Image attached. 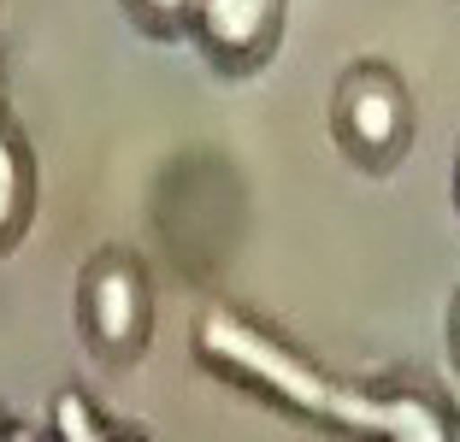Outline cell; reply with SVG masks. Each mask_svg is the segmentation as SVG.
<instances>
[{"instance_id":"obj_1","label":"cell","mask_w":460,"mask_h":442,"mask_svg":"<svg viewBox=\"0 0 460 442\" xmlns=\"http://www.w3.org/2000/svg\"><path fill=\"white\" fill-rule=\"evenodd\" d=\"M195 360L243 395L337 442H460V419L425 384H354L289 349L236 307H207L190 336Z\"/></svg>"},{"instance_id":"obj_2","label":"cell","mask_w":460,"mask_h":442,"mask_svg":"<svg viewBox=\"0 0 460 442\" xmlns=\"http://www.w3.org/2000/svg\"><path fill=\"white\" fill-rule=\"evenodd\" d=\"M77 331L107 372L142 366L154 342V278L130 248H95L77 271Z\"/></svg>"},{"instance_id":"obj_3","label":"cell","mask_w":460,"mask_h":442,"mask_svg":"<svg viewBox=\"0 0 460 442\" xmlns=\"http://www.w3.org/2000/svg\"><path fill=\"white\" fill-rule=\"evenodd\" d=\"M331 142L366 177H384L413 147V94L384 59H354L331 89Z\"/></svg>"},{"instance_id":"obj_4","label":"cell","mask_w":460,"mask_h":442,"mask_svg":"<svg viewBox=\"0 0 460 442\" xmlns=\"http://www.w3.org/2000/svg\"><path fill=\"white\" fill-rule=\"evenodd\" d=\"M284 18H289V0H201L190 41L207 54V66L218 77H254L278 54Z\"/></svg>"},{"instance_id":"obj_5","label":"cell","mask_w":460,"mask_h":442,"mask_svg":"<svg viewBox=\"0 0 460 442\" xmlns=\"http://www.w3.org/2000/svg\"><path fill=\"white\" fill-rule=\"evenodd\" d=\"M41 207V172H36V147L24 142L6 112H0V254H13L30 236Z\"/></svg>"},{"instance_id":"obj_6","label":"cell","mask_w":460,"mask_h":442,"mask_svg":"<svg viewBox=\"0 0 460 442\" xmlns=\"http://www.w3.org/2000/svg\"><path fill=\"white\" fill-rule=\"evenodd\" d=\"M48 442H148V437L130 425H112L83 389H59L48 402Z\"/></svg>"},{"instance_id":"obj_7","label":"cell","mask_w":460,"mask_h":442,"mask_svg":"<svg viewBox=\"0 0 460 442\" xmlns=\"http://www.w3.org/2000/svg\"><path fill=\"white\" fill-rule=\"evenodd\" d=\"M124 6V18H130L142 36H154V41H183L190 36V24H195V6L201 0H119Z\"/></svg>"},{"instance_id":"obj_8","label":"cell","mask_w":460,"mask_h":442,"mask_svg":"<svg viewBox=\"0 0 460 442\" xmlns=\"http://www.w3.org/2000/svg\"><path fill=\"white\" fill-rule=\"evenodd\" d=\"M448 360H455V372H460V289H455V301H448Z\"/></svg>"},{"instance_id":"obj_9","label":"cell","mask_w":460,"mask_h":442,"mask_svg":"<svg viewBox=\"0 0 460 442\" xmlns=\"http://www.w3.org/2000/svg\"><path fill=\"white\" fill-rule=\"evenodd\" d=\"M0 442H18V425H13V413L0 407Z\"/></svg>"},{"instance_id":"obj_10","label":"cell","mask_w":460,"mask_h":442,"mask_svg":"<svg viewBox=\"0 0 460 442\" xmlns=\"http://www.w3.org/2000/svg\"><path fill=\"white\" fill-rule=\"evenodd\" d=\"M0 112H6V54H0Z\"/></svg>"},{"instance_id":"obj_11","label":"cell","mask_w":460,"mask_h":442,"mask_svg":"<svg viewBox=\"0 0 460 442\" xmlns=\"http://www.w3.org/2000/svg\"><path fill=\"white\" fill-rule=\"evenodd\" d=\"M455 207H460V160H455Z\"/></svg>"},{"instance_id":"obj_12","label":"cell","mask_w":460,"mask_h":442,"mask_svg":"<svg viewBox=\"0 0 460 442\" xmlns=\"http://www.w3.org/2000/svg\"><path fill=\"white\" fill-rule=\"evenodd\" d=\"M18 442H30V437H24V430H18Z\"/></svg>"}]
</instances>
